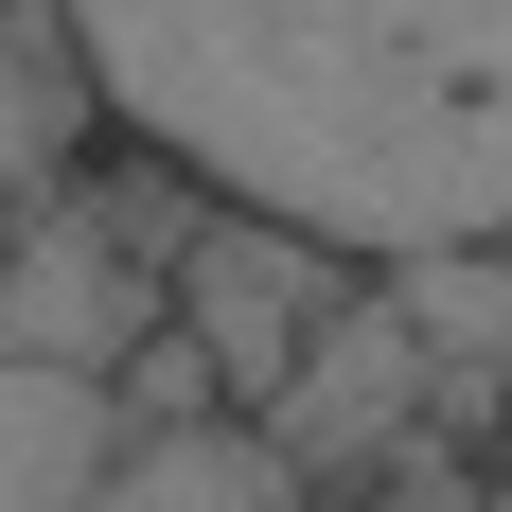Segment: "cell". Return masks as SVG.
Returning a JSON list of instances; mask_svg holds the SVG:
<instances>
[{
  "mask_svg": "<svg viewBox=\"0 0 512 512\" xmlns=\"http://www.w3.org/2000/svg\"><path fill=\"white\" fill-rule=\"evenodd\" d=\"M89 106L354 265L512 230V0H53Z\"/></svg>",
  "mask_w": 512,
  "mask_h": 512,
  "instance_id": "1",
  "label": "cell"
},
{
  "mask_svg": "<svg viewBox=\"0 0 512 512\" xmlns=\"http://www.w3.org/2000/svg\"><path fill=\"white\" fill-rule=\"evenodd\" d=\"M477 512H512V460H495V495H477Z\"/></svg>",
  "mask_w": 512,
  "mask_h": 512,
  "instance_id": "2",
  "label": "cell"
},
{
  "mask_svg": "<svg viewBox=\"0 0 512 512\" xmlns=\"http://www.w3.org/2000/svg\"><path fill=\"white\" fill-rule=\"evenodd\" d=\"M495 460H512V442H495Z\"/></svg>",
  "mask_w": 512,
  "mask_h": 512,
  "instance_id": "3",
  "label": "cell"
}]
</instances>
